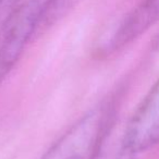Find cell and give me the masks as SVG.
Returning <instances> with one entry per match:
<instances>
[{
  "instance_id": "cell-2",
  "label": "cell",
  "mask_w": 159,
  "mask_h": 159,
  "mask_svg": "<svg viewBox=\"0 0 159 159\" xmlns=\"http://www.w3.org/2000/svg\"><path fill=\"white\" fill-rule=\"evenodd\" d=\"M109 124V111L96 107L74 122L39 159H94Z\"/></svg>"
},
{
  "instance_id": "cell-4",
  "label": "cell",
  "mask_w": 159,
  "mask_h": 159,
  "mask_svg": "<svg viewBox=\"0 0 159 159\" xmlns=\"http://www.w3.org/2000/svg\"><path fill=\"white\" fill-rule=\"evenodd\" d=\"M159 21V0H143L116 31L110 47L118 49L133 42Z\"/></svg>"
},
{
  "instance_id": "cell-3",
  "label": "cell",
  "mask_w": 159,
  "mask_h": 159,
  "mask_svg": "<svg viewBox=\"0 0 159 159\" xmlns=\"http://www.w3.org/2000/svg\"><path fill=\"white\" fill-rule=\"evenodd\" d=\"M159 142V80L131 116L122 137V149L134 155Z\"/></svg>"
},
{
  "instance_id": "cell-1",
  "label": "cell",
  "mask_w": 159,
  "mask_h": 159,
  "mask_svg": "<svg viewBox=\"0 0 159 159\" xmlns=\"http://www.w3.org/2000/svg\"><path fill=\"white\" fill-rule=\"evenodd\" d=\"M46 1L26 0L16 6L0 26V83L16 66L44 21Z\"/></svg>"
},
{
  "instance_id": "cell-5",
  "label": "cell",
  "mask_w": 159,
  "mask_h": 159,
  "mask_svg": "<svg viewBox=\"0 0 159 159\" xmlns=\"http://www.w3.org/2000/svg\"><path fill=\"white\" fill-rule=\"evenodd\" d=\"M80 1L81 0H47L44 20L50 22L61 18Z\"/></svg>"
}]
</instances>
